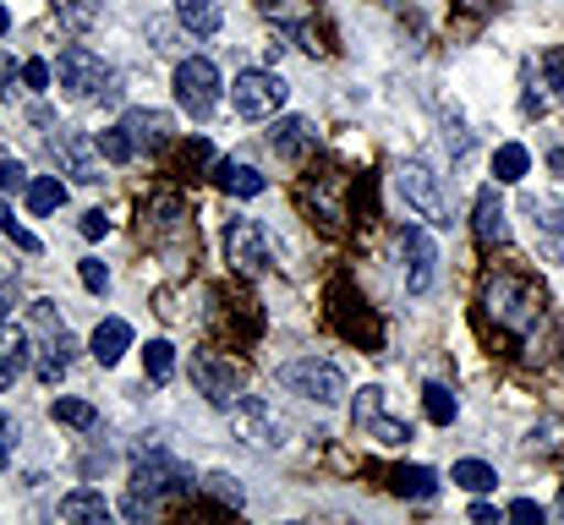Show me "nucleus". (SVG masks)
Returning a JSON list of instances; mask_svg holds the SVG:
<instances>
[{
    "label": "nucleus",
    "instance_id": "32",
    "mask_svg": "<svg viewBox=\"0 0 564 525\" xmlns=\"http://www.w3.org/2000/svg\"><path fill=\"white\" fill-rule=\"evenodd\" d=\"M527 449H532V455H564V422H543V427H532Z\"/></svg>",
    "mask_w": 564,
    "mask_h": 525
},
{
    "label": "nucleus",
    "instance_id": "26",
    "mask_svg": "<svg viewBox=\"0 0 564 525\" xmlns=\"http://www.w3.org/2000/svg\"><path fill=\"white\" fill-rule=\"evenodd\" d=\"M532 171V154L521 149V143H505L499 154H494V181H505V186H516L521 175Z\"/></svg>",
    "mask_w": 564,
    "mask_h": 525
},
{
    "label": "nucleus",
    "instance_id": "28",
    "mask_svg": "<svg viewBox=\"0 0 564 525\" xmlns=\"http://www.w3.org/2000/svg\"><path fill=\"white\" fill-rule=\"evenodd\" d=\"M449 482H460L466 493H494V466H482V460H460L455 471H449Z\"/></svg>",
    "mask_w": 564,
    "mask_h": 525
},
{
    "label": "nucleus",
    "instance_id": "16",
    "mask_svg": "<svg viewBox=\"0 0 564 525\" xmlns=\"http://www.w3.org/2000/svg\"><path fill=\"white\" fill-rule=\"evenodd\" d=\"M471 225H477V241H482V247H505V241H510L505 203H499V192H494V186H482V192H477V203H471Z\"/></svg>",
    "mask_w": 564,
    "mask_h": 525
},
{
    "label": "nucleus",
    "instance_id": "39",
    "mask_svg": "<svg viewBox=\"0 0 564 525\" xmlns=\"http://www.w3.org/2000/svg\"><path fill=\"white\" fill-rule=\"evenodd\" d=\"M203 165H214V154H208V143H203V138H192L187 154H182V171H203Z\"/></svg>",
    "mask_w": 564,
    "mask_h": 525
},
{
    "label": "nucleus",
    "instance_id": "15",
    "mask_svg": "<svg viewBox=\"0 0 564 525\" xmlns=\"http://www.w3.org/2000/svg\"><path fill=\"white\" fill-rule=\"evenodd\" d=\"M269 143H274V154H280V160H307V154L318 149V132H313V121H307V116H280V121H274V132H269Z\"/></svg>",
    "mask_w": 564,
    "mask_h": 525
},
{
    "label": "nucleus",
    "instance_id": "43",
    "mask_svg": "<svg viewBox=\"0 0 564 525\" xmlns=\"http://www.w3.org/2000/svg\"><path fill=\"white\" fill-rule=\"evenodd\" d=\"M105 230H110V219H105L99 208H94V214H83V236H88V241H99Z\"/></svg>",
    "mask_w": 564,
    "mask_h": 525
},
{
    "label": "nucleus",
    "instance_id": "33",
    "mask_svg": "<svg viewBox=\"0 0 564 525\" xmlns=\"http://www.w3.org/2000/svg\"><path fill=\"white\" fill-rule=\"evenodd\" d=\"M28 324H33V329H39L44 340L66 329V324H61V307H55V302H28Z\"/></svg>",
    "mask_w": 564,
    "mask_h": 525
},
{
    "label": "nucleus",
    "instance_id": "3",
    "mask_svg": "<svg viewBox=\"0 0 564 525\" xmlns=\"http://www.w3.org/2000/svg\"><path fill=\"white\" fill-rule=\"evenodd\" d=\"M187 372H192V383H197V394L208 405H219V411H230L241 400V389H247V367L230 361V350H197L187 361Z\"/></svg>",
    "mask_w": 564,
    "mask_h": 525
},
{
    "label": "nucleus",
    "instance_id": "9",
    "mask_svg": "<svg viewBox=\"0 0 564 525\" xmlns=\"http://www.w3.org/2000/svg\"><path fill=\"white\" fill-rule=\"evenodd\" d=\"M55 77H61V88H66L72 99H94V94L110 83L105 61H99L88 44H66V50H61V61H55Z\"/></svg>",
    "mask_w": 564,
    "mask_h": 525
},
{
    "label": "nucleus",
    "instance_id": "36",
    "mask_svg": "<svg viewBox=\"0 0 564 525\" xmlns=\"http://www.w3.org/2000/svg\"><path fill=\"white\" fill-rule=\"evenodd\" d=\"M203 488L219 499V504H230V510H241V482L236 477H225V471H214V477H203Z\"/></svg>",
    "mask_w": 564,
    "mask_h": 525
},
{
    "label": "nucleus",
    "instance_id": "12",
    "mask_svg": "<svg viewBox=\"0 0 564 525\" xmlns=\"http://www.w3.org/2000/svg\"><path fill=\"white\" fill-rule=\"evenodd\" d=\"M400 258H405V291H411V296L433 291V274H438V247H433V236H427L422 225H405V230H400Z\"/></svg>",
    "mask_w": 564,
    "mask_h": 525
},
{
    "label": "nucleus",
    "instance_id": "45",
    "mask_svg": "<svg viewBox=\"0 0 564 525\" xmlns=\"http://www.w3.org/2000/svg\"><path fill=\"white\" fill-rule=\"evenodd\" d=\"M11 302H17V280H11V274H0V318L11 313Z\"/></svg>",
    "mask_w": 564,
    "mask_h": 525
},
{
    "label": "nucleus",
    "instance_id": "31",
    "mask_svg": "<svg viewBox=\"0 0 564 525\" xmlns=\"http://www.w3.org/2000/svg\"><path fill=\"white\" fill-rule=\"evenodd\" d=\"M50 411H55V422H66V427H94V422H99V411H94L88 400H72V394L55 400Z\"/></svg>",
    "mask_w": 564,
    "mask_h": 525
},
{
    "label": "nucleus",
    "instance_id": "14",
    "mask_svg": "<svg viewBox=\"0 0 564 525\" xmlns=\"http://www.w3.org/2000/svg\"><path fill=\"white\" fill-rule=\"evenodd\" d=\"M121 127H127V138H132L143 154H160V149L176 138V121H171L165 110H127Z\"/></svg>",
    "mask_w": 564,
    "mask_h": 525
},
{
    "label": "nucleus",
    "instance_id": "23",
    "mask_svg": "<svg viewBox=\"0 0 564 525\" xmlns=\"http://www.w3.org/2000/svg\"><path fill=\"white\" fill-rule=\"evenodd\" d=\"M389 488H394L400 499H433V493H438V477H433L427 466H400V471L389 477Z\"/></svg>",
    "mask_w": 564,
    "mask_h": 525
},
{
    "label": "nucleus",
    "instance_id": "6",
    "mask_svg": "<svg viewBox=\"0 0 564 525\" xmlns=\"http://www.w3.org/2000/svg\"><path fill=\"white\" fill-rule=\"evenodd\" d=\"M280 383L302 400H318V405H335L346 400V372L335 361H318V356H302V361H285L280 367Z\"/></svg>",
    "mask_w": 564,
    "mask_h": 525
},
{
    "label": "nucleus",
    "instance_id": "50",
    "mask_svg": "<svg viewBox=\"0 0 564 525\" xmlns=\"http://www.w3.org/2000/svg\"><path fill=\"white\" fill-rule=\"evenodd\" d=\"M560 515H564V499H560Z\"/></svg>",
    "mask_w": 564,
    "mask_h": 525
},
{
    "label": "nucleus",
    "instance_id": "25",
    "mask_svg": "<svg viewBox=\"0 0 564 525\" xmlns=\"http://www.w3.org/2000/svg\"><path fill=\"white\" fill-rule=\"evenodd\" d=\"M61 203H66V186H61L55 175H33V181H28V208H33L39 219H44V214H55Z\"/></svg>",
    "mask_w": 564,
    "mask_h": 525
},
{
    "label": "nucleus",
    "instance_id": "34",
    "mask_svg": "<svg viewBox=\"0 0 564 525\" xmlns=\"http://www.w3.org/2000/svg\"><path fill=\"white\" fill-rule=\"evenodd\" d=\"M0 236H6L11 247H22V252H39V236H33L28 225H17V219H11V208H6V197H0Z\"/></svg>",
    "mask_w": 564,
    "mask_h": 525
},
{
    "label": "nucleus",
    "instance_id": "13",
    "mask_svg": "<svg viewBox=\"0 0 564 525\" xmlns=\"http://www.w3.org/2000/svg\"><path fill=\"white\" fill-rule=\"evenodd\" d=\"M50 160L72 175V181L94 186V181H99V138L88 143L83 132H66V127H55V138H50Z\"/></svg>",
    "mask_w": 564,
    "mask_h": 525
},
{
    "label": "nucleus",
    "instance_id": "1",
    "mask_svg": "<svg viewBox=\"0 0 564 525\" xmlns=\"http://www.w3.org/2000/svg\"><path fill=\"white\" fill-rule=\"evenodd\" d=\"M482 324L499 346L521 361H549L554 356V318H549V296L521 280V274H488L482 280Z\"/></svg>",
    "mask_w": 564,
    "mask_h": 525
},
{
    "label": "nucleus",
    "instance_id": "49",
    "mask_svg": "<svg viewBox=\"0 0 564 525\" xmlns=\"http://www.w3.org/2000/svg\"><path fill=\"white\" fill-rule=\"evenodd\" d=\"M6 28H11V11H6V6H0V33H6Z\"/></svg>",
    "mask_w": 564,
    "mask_h": 525
},
{
    "label": "nucleus",
    "instance_id": "29",
    "mask_svg": "<svg viewBox=\"0 0 564 525\" xmlns=\"http://www.w3.org/2000/svg\"><path fill=\"white\" fill-rule=\"evenodd\" d=\"M143 367H149L154 383H165V378L176 372V346H171V340H149V346H143Z\"/></svg>",
    "mask_w": 564,
    "mask_h": 525
},
{
    "label": "nucleus",
    "instance_id": "10",
    "mask_svg": "<svg viewBox=\"0 0 564 525\" xmlns=\"http://www.w3.org/2000/svg\"><path fill=\"white\" fill-rule=\"evenodd\" d=\"M351 422L362 427V433H373L383 449H405L416 433H411V422H394V416H383V389H362L357 400H351Z\"/></svg>",
    "mask_w": 564,
    "mask_h": 525
},
{
    "label": "nucleus",
    "instance_id": "4",
    "mask_svg": "<svg viewBox=\"0 0 564 525\" xmlns=\"http://www.w3.org/2000/svg\"><path fill=\"white\" fill-rule=\"evenodd\" d=\"M394 186H400V197H405V208L422 219V225H433V230H449V192H444V181L427 171V165H400L394 175Z\"/></svg>",
    "mask_w": 564,
    "mask_h": 525
},
{
    "label": "nucleus",
    "instance_id": "11",
    "mask_svg": "<svg viewBox=\"0 0 564 525\" xmlns=\"http://www.w3.org/2000/svg\"><path fill=\"white\" fill-rule=\"evenodd\" d=\"M230 427H236V438L247 444V449H280L285 438V427H280V416H274V405H263V400H236L230 405Z\"/></svg>",
    "mask_w": 564,
    "mask_h": 525
},
{
    "label": "nucleus",
    "instance_id": "27",
    "mask_svg": "<svg viewBox=\"0 0 564 525\" xmlns=\"http://www.w3.org/2000/svg\"><path fill=\"white\" fill-rule=\"evenodd\" d=\"M422 411H427V422H433V427H449L460 405H455V394H449L444 383H427V389H422Z\"/></svg>",
    "mask_w": 564,
    "mask_h": 525
},
{
    "label": "nucleus",
    "instance_id": "44",
    "mask_svg": "<svg viewBox=\"0 0 564 525\" xmlns=\"http://www.w3.org/2000/svg\"><path fill=\"white\" fill-rule=\"evenodd\" d=\"M471 521H477V525H499L505 515H499L494 504H482V499H477V504H471Z\"/></svg>",
    "mask_w": 564,
    "mask_h": 525
},
{
    "label": "nucleus",
    "instance_id": "18",
    "mask_svg": "<svg viewBox=\"0 0 564 525\" xmlns=\"http://www.w3.org/2000/svg\"><path fill=\"white\" fill-rule=\"evenodd\" d=\"M527 214H532V225H538V247L554 258V263H564V208L560 203H527Z\"/></svg>",
    "mask_w": 564,
    "mask_h": 525
},
{
    "label": "nucleus",
    "instance_id": "41",
    "mask_svg": "<svg viewBox=\"0 0 564 525\" xmlns=\"http://www.w3.org/2000/svg\"><path fill=\"white\" fill-rule=\"evenodd\" d=\"M11 449H17V422H11V416H0V471L11 466Z\"/></svg>",
    "mask_w": 564,
    "mask_h": 525
},
{
    "label": "nucleus",
    "instance_id": "37",
    "mask_svg": "<svg viewBox=\"0 0 564 525\" xmlns=\"http://www.w3.org/2000/svg\"><path fill=\"white\" fill-rule=\"evenodd\" d=\"M28 181H33V175L22 171V160L0 154V197H6V192H28Z\"/></svg>",
    "mask_w": 564,
    "mask_h": 525
},
{
    "label": "nucleus",
    "instance_id": "20",
    "mask_svg": "<svg viewBox=\"0 0 564 525\" xmlns=\"http://www.w3.org/2000/svg\"><path fill=\"white\" fill-rule=\"evenodd\" d=\"M335 186H340V175H318V186H307V192H302V203H307L329 230H346V208L335 203Z\"/></svg>",
    "mask_w": 564,
    "mask_h": 525
},
{
    "label": "nucleus",
    "instance_id": "8",
    "mask_svg": "<svg viewBox=\"0 0 564 525\" xmlns=\"http://www.w3.org/2000/svg\"><path fill=\"white\" fill-rule=\"evenodd\" d=\"M225 263L247 280H258L269 269V236H263L258 219H230L225 225Z\"/></svg>",
    "mask_w": 564,
    "mask_h": 525
},
{
    "label": "nucleus",
    "instance_id": "47",
    "mask_svg": "<svg viewBox=\"0 0 564 525\" xmlns=\"http://www.w3.org/2000/svg\"><path fill=\"white\" fill-rule=\"evenodd\" d=\"M11 77H22V66H11V61H6V55H0V94H6V88H11Z\"/></svg>",
    "mask_w": 564,
    "mask_h": 525
},
{
    "label": "nucleus",
    "instance_id": "21",
    "mask_svg": "<svg viewBox=\"0 0 564 525\" xmlns=\"http://www.w3.org/2000/svg\"><path fill=\"white\" fill-rule=\"evenodd\" d=\"M214 186L230 192V197H258L269 181L252 171V165H230V160H214Z\"/></svg>",
    "mask_w": 564,
    "mask_h": 525
},
{
    "label": "nucleus",
    "instance_id": "17",
    "mask_svg": "<svg viewBox=\"0 0 564 525\" xmlns=\"http://www.w3.org/2000/svg\"><path fill=\"white\" fill-rule=\"evenodd\" d=\"M127 350H132V324H127V318H105V324L94 329V340H88V356H94L99 367H116Z\"/></svg>",
    "mask_w": 564,
    "mask_h": 525
},
{
    "label": "nucleus",
    "instance_id": "46",
    "mask_svg": "<svg viewBox=\"0 0 564 525\" xmlns=\"http://www.w3.org/2000/svg\"><path fill=\"white\" fill-rule=\"evenodd\" d=\"M17 378H22V361H0V394H6Z\"/></svg>",
    "mask_w": 564,
    "mask_h": 525
},
{
    "label": "nucleus",
    "instance_id": "48",
    "mask_svg": "<svg viewBox=\"0 0 564 525\" xmlns=\"http://www.w3.org/2000/svg\"><path fill=\"white\" fill-rule=\"evenodd\" d=\"M549 171L564 175V149H554V154H549Z\"/></svg>",
    "mask_w": 564,
    "mask_h": 525
},
{
    "label": "nucleus",
    "instance_id": "35",
    "mask_svg": "<svg viewBox=\"0 0 564 525\" xmlns=\"http://www.w3.org/2000/svg\"><path fill=\"white\" fill-rule=\"evenodd\" d=\"M0 361H22L28 367V335L17 324H6V318H0Z\"/></svg>",
    "mask_w": 564,
    "mask_h": 525
},
{
    "label": "nucleus",
    "instance_id": "22",
    "mask_svg": "<svg viewBox=\"0 0 564 525\" xmlns=\"http://www.w3.org/2000/svg\"><path fill=\"white\" fill-rule=\"evenodd\" d=\"M72 335H66V329H61V335H50V340H44V356H39V361H33V372H39V378H44V383H61V378H66V367H72Z\"/></svg>",
    "mask_w": 564,
    "mask_h": 525
},
{
    "label": "nucleus",
    "instance_id": "24",
    "mask_svg": "<svg viewBox=\"0 0 564 525\" xmlns=\"http://www.w3.org/2000/svg\"><path fill=\"white\" fill-rule=\"evenodd\" d=\"M105 515H110V504H105L94 488H77V493H66V499H61V521H94L99 525Z\"/></svg>",
    "mask_w": 564,
    "mask_h": 525
},
{
    "label": "nucleus",
    "instance_id": "2",
    "mask_svg": "<svg viewBox=\"0 0 564 525\" xmlns=\"http://www.w3.org/2000/svg\"><path fill=\"white\" fill-rule=\"evenodd\" d=\"M192 488H197L192 466H182L176 455H165L160 444H143V449H138V466H132V493H127L121 515H127V521L160 515L165 499H182V493H192Z\"/></svg>",
    "mask_w": 564,
    "mask_h": 525
},
{
    "label": "nucleus",
    "instance_id": "7",
    "mask_svg": "<svg viewBox=\"0 0 564 525\" xmlns=\"http://www.w3.org/2000/svg\"><path fill=\"white\" fill-rule=\"evenodd\" d=\"M176 99H182V110L187 116H214L219 110V66L214 61H203V55H187L182 66H176Z\"/></svg>",
    "mask_w": 564,
    "mask_h": 525
},
{
    "label": "nucleus",
    "instance_id": "38",
    "mask_svg": "<svg viewBox=\"0 0 564 525\" xmlns=\"http://www.w3.org/2000/svg\"><path fill=\"white\" fill-rule=\"evenodd\" d=\"M83 285H88L94 296H105V291H110V269H105L99 258H88V263H83Z\"/></svg>",
    "mask_w": 564,
    "mask_h": 525
},
{
    "label": "nucleus",
    "instance_id": "5",
    "mask_svg": "<svg viewBox=\"0 0 564 525\" xmlns=\"http://www.w3.org/2000/svg\"><path fill=\"white\" fill-rule=\"evenodd\" d=\"M285 77L280 72H241L236 83H230V105H236V116H247V121H274L280 116V105H285Z\"/></svg>",
    "mask_w": 564,
    "mask_h": 525
},
{
    "label": "nucleus",
    "instance_id": "19",
    "mask_svg": "<svg viewBox=\"0 0 564 525\" xmlns=\"http://www.w3.org/2000/svg\"><path fill=\"white\" fill-rule=\"evenodd\" d=\"M176 22L187 33H197V39H208V33L225 28V6L219 0H176Z\"/></svg>",
    "mask_w": 564,
    "mask_h": 525
},
{
    "label": "nucleus",
    "instance_id": "30",
    "mask_svg": "<svg viewBox=\"0 0 564 525\" xmlns=\"http://www.w3.org/2000/svg\"><path fill=\"white\" fill-rule=\"evenodd\" d=\"M99 154H105L110 165H127V160L138 154V143L127 138V127H105V132H99Z\"/></svg>",
    "mask_w": 564,
    "mask_h": 525
},
{
    "label": "nucleus",
    "instance_id": "42",
    "mask_svg": "<svg viewBox=\"0 0 564 525\" xmlns=\"http://www.w3.org/2000/svg\"><path fill=\"white\" fill-rule=\"evenodd\" d=\"M543 515H549V510H543L538 499H516V504H510V521H538L543 525Z\"/></svg>",
    "mask_w": 564,
    "mask_h": 525
},
{
    "label": "nucleus",
    "instance_id": "40",
    "mask_svg": "<svg viewBox=\"0 0 564 525\" xmlns=\"http://www.w3.org/2000/svg\"><path fill=\"white\" fill-rule=\"evenodd\" d=\"M22 83L44 94V88H50V61H28V66H22Z\"/></svg>",
    "mask_w": 564,
    "mask_h": 525
}]
</instances>
